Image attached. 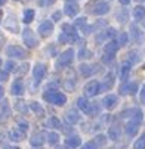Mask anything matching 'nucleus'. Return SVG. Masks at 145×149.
Segmentation results:
<instances>
[{"label": "nucleus", "mask_w": 145, "mask_h": 149, "mask_svg": "<svg viewBox=\"0 0 145 149\" xmlns=\"http://www.w3.org/2000/svg\"><path fill=\"white\" fill-rule=\"evenodd\" d=\"M24 137H25V132L19 130V129H13L9 132V139L12 142H21V140H24Z\"/></svg>", "instance_id": "obj_21"}, {"label": "nucleus", "mask_w": 145, "mask_h": 149, "mask_svg": "<svg viewBox=\"0 0 145 149\" xmlns=\"http://www.w3.org/2000/svg\"><path fill=\"white\" fill-rule=\"evenodd\" d=\"M46 127L48 129H61V121L56 118V117H50L46 120Z\"/></svg>", "instance_id": "obj_28"}, {"label": "nucleus", "mask_w": 145, "mask_h": 149, "mask_svg": "<svg viewBox=\"0 0 145 149\" xmlns=\"http://www.w3.org/2000/svg\"><path fill=\"white\" fill-rule=\"evenodd\" d=\"M36 149H37V148H36ZM39 149H41V148H39Z\"/></svg>", "instance_id": "obj_60"}, {"label": "nucleus", "mask_w": 145, "mask_h": 149, "mask_svg": "<svg viewBox=\"0 0 145 149\" xmlns=\"http://www.w3.org/2000/svg\"><path fill=\"white\" fill-rule=\"evenodd\" d=\"M56 149H65V148H56Z\"/></svg>", "instance_id": "obj_59"}, {"label": "nucleus", "mask_w": 145, "mask_h": 149, "mask_svg": "<svg viewBox=\"0 0 145 149\" xmlns=\"http://www.w3.org/2000/svg\"><path fill=\"white\" fill-rule=\"evenodd\" d=\"M139 125H141V123H138V121H135V120H130V121L126 124V134H127L129 137H133V136L138 133V130H139Z\"/></svg>", "instance_id": "obj_12"}, {"label": "nucleus", "mask_w": 145, "mask_h": 149, "mask_svg": "<svg viewBox=\"0 0 145 149\" xmlns=\"http://www.w3.org/2000/svg\"><path fill=\"white\" fill-rule=\"evenodd\" d=\"M53 2H55V0H41L40 5H52Z\"/></svg>", "instance_id": "obj_52"}, {"label": "nucleus", "mask_w": 145, "mask_h": 149, "mask_svg": "<svg viewBox=\"0 0 145 149\" xmlns=\"http://www.w3.org/2000/svg\"><path fill=\"white\" fill-rule=\"evenodd\" d=\"M95 142H96V145L98 146H104L107 143V136H104V134H98L96 136V139H95Z\"/></svg>", "instance_id": "obj_37"}, {"label": "nucleus", "mask_w": 145, "mask_h": 149, "mask_svg": "<svg viewBox=\"0 0 145 149\" xmlns=\"http://www.w3.org/2000/svg\"><path fill=\"white\" fill-rule=\"evenodd\" d=\"M3 95H5V90H3V87H2V86H0V99L3 97Z\"/></svg>", "instance_id": "obj_53"}, {"label": "nucleus", "mask_w": 145, "mask_h": 149, "mask_svg": "<svg viewBox=\"0 0 145 149\" xmlns=\"http://www.w3.org/2000/svg\"><path fill=\"white\" fill-rule=\"evenodd\" d=\"M5 149H19V148H15V146H6Z\"/></svg>", "instance_id": "obj_55"}, {"label": "nucleus", "mask_w": 145, "mask_h": 149, "mask_svg": "<svg viewBox=\"0 0 145 149\" xmlns=\"http://www.w3.org/2000/svg\"><path fill=\"white\" fill-rule=\"evenodd\" d=\"M52 31H53V22H50V21H45L39 25V33L41 37H49Z\"/></svg>", "instance_id": "obj_8"}, {"label": "nucleus", "mask_w": 145, "mask_h": 149, "mask_svg": "<svg viewBox=\"0 0 145 149\" xmlns=\"http://www.w3.org/2000/svg\"><path fill=\"white\" fill-rule=\"evenodd\" d=\"M45 142H46V139L43 137V134H41V133H34L31 136V139H30V143L34 148H41Z\"/></svg>", "instance_id": "obj_18"}, {"label": "nucleus", "mask_w": 145, "mask_h": 149, "mask_svg": "<svg viewBox=\"0 0 145 149\" xmlns=\"http://www.w3.org/2000/svg\"><path fill=\"white\" fill-rule=\"evenodd\" d=\"M114 75L110 72V74H107L105 75V80H104V83H101V92H104V90H110L113 86H114Z\"/></svg>", "instance_id": "obj_22"}, {"label": "nucleus", "mask_w": 145, "mask_h": 149, "mask_svg": "<svg viewBox=\"0 0 145 149\" xmlns=\"http://www.w3.org/2000/svg\"><path fill=\"white\" fill-rule=\"evenodd\" d=\"M78 71L81 75H85V77H89L93 74V65H88V63H81V65L78 67Z\"/></svg>", "instance_id": "obj_26"}, {"label": "nucleus", "mask_w": 145, "mask_h": 149, "mask_svg": "<svg viewBox=\"0 0 145 149\" xmlns=\"http://www.w3.org/2000/svg\"><path fill=\"white\" fill-rule=\"evenodd\" d=\"M34 10L33 9H27V10H24V22L25 24H30V22H33V19H34Z\"/></svg>", "instance_id": "obj_32"}, {"label": "nucleus", "mask_w": 145, "mask_h": 149, "mask_svg": "<svg viewBox=\"0 0 145 149\" xmlns=\"http://www.w3.org/2000/svg\"><path fill=\"white\" fill-rule=\"evenodd\" d=\"M11 117V108L6 100H3V103L0 105V120H8Z\"/></svg>", "instance_id": "obj_24"}, {"label": "nucleus", "mask_w": 145, "mask_h": 149, "mask_svg": "<svg viewBox=\"0 0 145 149\" xmlns=\"http://www.w3.org/2000/svg\"><path fill=\"white\" fill-rule=\"evenodd\" d=\"M133 149H145V134H142L133 145Z\"/></svg>", "instance_id": "obj_34"}, {"label": "nucleus", "mask_w": 145, "mask_h": 149, "mask_svg": "<svg viewBox=\"0 0 145 149\" xmlns=\"http://www.w3.org/2000/svg\"><path fill=\"white\" fill-rule=\"evenodd\" d=\"M113 59H114V55H113V53H105V55L102 56V62H104V63H108V62H111Z\"/></svg>", "instance_id": "obj_43"}, {"label": "nucleus", "mask_w": 145, "mask_h": 149, "mask_svg": "<svg viewBox=\"0 0 145 149\" xmlns=\"http://www.w3.org/2000/svg\"><path fill=\"white\" fill-rule=\"evenodd\" d=\"M5 80H8V71L0 70V81H5Z\"/></svg>", "instance_id": "obj_50"}, {"label": "nucleus", "mask_w": 145, "mask_h": 149, "mask_svg": "<svg viewBox=\"0 0 145 149\" xmlns=\"http://www.w3.org/2000/svg\"><path fill=\"white\" fill-rule=\"evenodd\" d=\"M116 34H117V33H116V30H114V28H108V30L105 31V37H107V38H108V37H110V38H113Z\"/></svg>", "instance_id": "obj_45"}, {"label": "nucleus", "mask_w": 145, "mask_h": 149, "mask_svg": "<svg viewBox=\"0 0 145 149\" xmlns=\"http://www.w3.org/2000/svg\"><path fill=\"white\" fill-rule=\"evenodd\" d=\"M24 84H22V80H15L12 83V87H11V93L15 95V96H21V95H24Z\"/></svg>", "instance_id": "obj_13"}, {"label": "nucleus", "mask_w": 145, "mask_h": 149, "mask_svg": "<svg viewBox=\"0 0 145 149\" xmlns=\"http://www.w3.org/2000/svg\"><path fill=\"white\" fill-rule=\"evenodd\" d=\"M80 146H81V139L78 136L74 134V136H68L65 139V148H68V149H77Z\"/></svg>", "instance_id": "obj_11"}, {"label": "nucleus", "mask_w": 145, "mask_h": 149, "mask_svg": "<svg viewBox=\"0 0 145 149\" xmlns=\"http://www.w3.org/2000/svg\"><path fill=\"white\" fill-rule=\"evenodd\" d=\"M127 40H129V36L126 33H120V36H118V45L120 46L127 45Z\"/></svg>", "instance_id": "obj_36"}, {"label": "nucleus", "mask_w": 145, "mask_h": 149, "mask_svg": "<svg viewBox=\"0 0 145 149\" xmlns=\"http://www.w3.org/2000/svg\"><path fill=\"white\" fill-rule=\"evenodd\" d=\"M22 40H24L25 46L30 47V49H34V47H37V45H39V40H37V37L34 36V31L30 30V28H25V30L22 31Z\"/></svg>", "instance_id": "obj_4"}, {"label": "nucleus", "mask_w": 145, "mask_h": 149, "mask_svg": "<svg viewBox=\"0 0 145 149\" xmlns=\"http://www.w3.org/2000/svg\"><path fill=\"white\" fill-rule=\"evenodd\" d=\"M15 109L19 111L21 114H27V112H28V106L25 105V102L19 100V102H16V105H15Z\"/></svg>", "instance_id": "obj_33"}, {"label": "nucleus", "mask_w": 145, "mask_h": 149, "mask_svg": "<svg viewBox=\"0 0 145 149\" xmlns=\"http://www.w3.org/2000/svg\"><path fill=\"white\" fill-rule=\"evenodd\" d=\"M65 13L68 15V16H77V13H78V10H80V6L76 3V2H71V0H67L65 2Z\"/></svg>", "instance_id": "obj_10"}, {"label": "nucleus", "mask_w": 145, "mask_h": 149, "mask_svg": "<svg viewBox=\"0 0 145 149\" xmlns=\"http://www.w3.org/2000/svg\"><path fill=\"white\" fill-rule=\"evenodd\" d=\"M110 118H111V117H110V114H105V115H104V117L101 118V124H99V127L105 125V124H107V123L110 121Z\"/></svg>", "instance_id": "obj_44"}, {"label": "nucleus", "mask_w": 145, "mask_h": 149, "mask_svg": "<svg viewBox=\"0 0 145 149\" xmlns=\"http://www.w3.org/2000/svg\"><path fill=\"white\" fill-rule=\"evenodd\" d=\"M81 149H98V145H96V142H86L81 146Z\"/></svg>", "instance_id": "obj_41"}, {"label": "nucleus", "mask_w": 145, "mask_h": 149, "mask_svg": "<svg viewBox=\"0 0 145 149\" xmlns=\"http://www.w3.org/2000/svg\"><path fill=\"white\" fill-rule=\"evenodd\" d=\"M138 92V84L136 83H129L120 87V95H135Z\"/></svg>", "instance_id": "obj_15"}, {"label": "nucleus", "mask_w": 145, "mask_h": 149, "mask_svg": "<svg viewBox=\"0 0 145 149\" xmlns=\"http://www.w3.org/2000/svg\"><path fill=\"white\" fill-rule=\"evenodd\" d=\"M77 40H78V34L76 31V27L70 24H62V34L59 36L61 43H71V41H77Z\"/></svg>", "instance_id": "obj_2"}, {"label": "nucleus", "mask_w": 145, "mask_h": 149, "mask_svg": "<svg viewBox=\"0 0 145 149\" xmlns=\"http://www.w3.org/2000/svg\"><path fill=\"white\" fill-rule=\"evenodd\" d=\"M78 58L80 59H89V58H92V52L88 50V49H81L78 52Z\"/></svg>", "instance_id": "obj_35"}, {"label": "nucleus", "mask_w": 145, "mask_h": 149, "mask_svg": "<svg viewBox=\"0 0 145 149\" xmlns=\"http://www.w3.org/2000/svg\"><path fill=\"white\" fill-rule=\"evenodd\" d=\"M6 55L9 58H18V59H22L25 56V50L19 46H8L6 47Z\"/></svg>", "instance_id": "obj_6"}, {"label": "nucleus", "mask_w": 145, "mask_h": 149, "mask_svg": "<svg viewBox=\"0 0 145 149\" xmlns=\"http://www.w3.org/2000/svg\"><path fill=\"white\" fill-rule=\"evenodd\" d=\"M43 99L49 103H53V105H58V106H62L65 105L67 102V96L64 93H61L58 90H53V89H48L45 93H43Z\"/></svg>", "instance_id": "obj_1"}, {"label": "nucleus", "mask_w": 145, "mask_h": 149, "mask_svg": "<svg viewBox=\"0 0 145 149\" xmlns=\"http://www.w3.org/2000/svg\"><path fill=\"white\" fill-rule=\"evenodd\" d=\"M61 18H62V12H61V10L53 12V15H52V19H53V21H61Z\"/></svg>", "instance_id": "obj_46"}, {"label": "nucleus", "mask_w": 145, "mask_h": 149, "mask_svg": "<svg viewBox=\"0 0 145 149\" xmlns=\"http://www.w3.org/2000/svg\"><path fill=\"white\" fill-rule=\"evenodd\" d=\"M6 3V0H0V6H2V5H5Z\"/></svg>", "instance_id": "obj_56"}, {"label": "nucleus", "mask_w": 145, "mask_h": 149, "mask_svg": "<svg viewBox=\"0 0 145 149\" xmlns=\"http://www.w3.org/2000/svg\"><path fill=\"white\" fill-rule=\"evenodd\" d=\"M139 99H141V102H142V103H145V84H144V86H142V89H141Z\"/></svg>", "instance_id": "obj_47"}, {"label": "nucleus", "mask_w": 145, "mask_h": 149, "mask_svg": "<svg viewBox=\"0 0 145 149\" xmlns=\"http://www.w3.org/2000/svg\"><path fill=\"white\" fill-rule=\"evenodd\" d=\"M33 75H34L36 83L41 81L45 78V75H46V65H43V63H36L34 70H33Z\"/></svg>", "instance_id": "obj_7"}, {"label": "nucleus", "mask_w": 145, "mask_h": 149, "mask_svg": "<svg viewBox=\"0 0 145 149\" xmlns=\"http://www.w3.org/2000/svg\"><path fill=\"white\" fill-rule=\"evenodd\" d=\"M77 105H78V109H80L81 112H85V114L90 115V108H92V105H90V102H89L86 97H78Z\"/></svg>", "instance_id": "obj_14"}, {"label": "nucleus", "mask_w": 145, "mask_h": 149, "mask_svg": "<svg viewBox=\"0 0 145 149\" xmlns=\"http://www.w3.org/2000/svg\"><path fill=\"white\" fill-rule=\"evenodd\" d=\"M16 123H18V129H19V130H22V132H27V130H28V123H27V121H24V120H16Z\"/></svg>", "instance_id": "obj_38"}, {"label": "nucleus", "mask_w": 145, "mask_h": 149, "mask_svg": "<svg viewBox=\"0 0 145 149\" xmlns=\"http://www.w3.org/2000/svg\"><path fill=\"white\" fill-rule=\"evenodd\" d=\"M130 62H124L123 65L120 67V80H126L127 77H129V72H130Z\"/></svg>", "instance_id": "obj_25"}, {"label": "nucleus", "mask_w": 145, "mask_h": 149, "mask_svg": "<svg viewBox=\"0 0 145 149\" xmlns=\"http://www.w3.org/2000/svg\"><path fill=\"white\" fill-rule=\"evenodd\" d=\"M73 59H74V50L73 49H67L65 52H62L61 56L58 58L56 67L58 68H65V67H68L70 63L73 62Z\"/></svg>", "instance_id": "obj_3"}, {"label": "nucleus", "mask_w": 145, "mask_h": 149, "mask_svg": "<svg viewBox=\"0 0 145 149\" xmlns=\"http://www.w3.org/2000/svg\"><path fill=\"white\" fill-rule=\"evenodd\" d=\"M76 86V81H67L65 83V87L70 90V92H73V87Z\"/></svg>", "instance_id": "obj_48"}, {"label": "nucleus", "mask_w": 145, "mask_h": 149, "mask_svg": "<svg viewBox=\"0 0 145 149\" xmlns=\"http://www.w3.org/2000/svg\"><path fill=\"white\" fill-rule=\"evenodd\" d=\"M46 137H48L46 140L49 142V145H56V143L59 142V134H58L56 132H49Z\"/></svg>", "instance_id": "obj_31"}, {"label": "nucleus", "mask_w": 145, "mask_h": 149, "mask_svg": "<svg viewBox=\"0 0 145 149\" xmlns=\"http://www.w3.org/2000/svg\"><path fill=\"white\" fill-rule=\"evenodd\" d=\"M139 2H141V0H139Z\"/></svg>", "instance_id": "obj_61"}, {"label": "nucleus", "mask_w": 145, "mask_h": 149, "mask_svg": "<svg viewBox=\"0 0 145 149\" xmlns=\"http://www.w3.org/2000/svg\"><path fill=\"white\" fill-rule=\"evenodd\" d=\"M130 31H132V40L135 41V43L141 45L142 41H144V33H142L136 25H132V27H130Z\"/></svg>", "instance_id": "obj_19"}, {"label": "nucleus", "mask_w": 145, "mask_h": 149, "mask_svg": "<svg viewBox=\"0 0 145 149\" xmlns=\"http://www.w3.org/2000/svg\"><path fill=\"white\" fill-rule=\"evenodd\" d=\"M65 121H67L68 124L74 125V124H77V123L80 121V114H78L77 111H74V109H70V111H67V114H65Z\"/></svg>", "instance_id": "obj_16"}, {"label": "nucleus", "mask_w": 145, "mask_h": 149, "mask_svg": "<svg viewBox=\"0 0 145 149\" xmlns=\"http://www.w3.org/2000/svg\"><path fill=\"white\" fill-rule=\"evenodd\" d=\"M98 93H101V83L93 80V81H89L86 86H85V96L86 97H92V96H96Z\"/></svg>", "instance_id": "obj_5"}, {"label": "nucleus", "mask_w": 145, "mask_h": 149, "mask_svg": "<svg viewBox=\"0 0 145 149\" xmlns=\"http://www.w3.org/2000/svg\"><path fill=\"white\" fill-rule=\"evenodd\" d=\"M28 67H30L28 63H22V65H21V68H19V72H21V74L27 72V71H28Z\"/></svg>", "instance_id": "obj_49"}, {"label": "nucleus", "mask_w": 145, "mask_h": 149, "mask_svg": "<svg viewBox=\"0 0 145 149\" xmlns=\"http://www.w3.org/2000/svg\"><path fill=\"white\" fill-rule=\"evenodd\" d=\"M0 68H2V59H0Z\"/></svg>", "instance_id": "obj_58"}, {"label": "nucleus", "mask_w": 145, "mask_h": 149, "mask_svg": "<svg viewBox=\"0 0 145 149\" xmlns=\"http://www.w3.org/2000/svg\"><path fill=\"white\" fill-rule=\"evenodd\" d=\"M5 67H6V68H5V71L11 72V71H13V70H15V67H16V65H15V63H13L12 61H8V62L5 63Z\"/></svg>", "instance_id": "obj_42"}, {"label": "nucleus", "mask_w": 145, "mask_h": 149, "mask_svg": "<svg viewBox=\"0 0 145 149\" xmlns=\"http://www.w3.org/2000/svg\"><path fill=\"white\" fill-rule=\"evenodd\" d=\"M2 16H3V12H2V10H0V21H2Z\"/></svg>", "instance_id": "obj_57"}, {"label": "nucleus", "mask_w": 145, "mask_h": 149, "mask_svg": "<svg viewBox=\"0 0 145 149\" xmlns=\"http://www.w3.org/2000/svg\"><path fill=\"white\" fill-rule=\"evenodd\" d=\"M139 55H138V52H130L129 53V62H132V63H136V62H139Z\"/></svg>", "instance_id": "obj_39"}, {"label": "nucleus", "mask_w": 145, "mask_h": 149, "mask_svg": "<svg viewBox=\"0 0 145 149\" xmlns=\"http://www.w3.org/2000/svg\"><path fill=\"white\" fill-rule=\"evenodd\" d=\"M118 47H120L118 41L111 40V41H108V43L104 46V52H105V53H113V55H116V52L118 50Z\"/></svg>", "instance_id": "obj_23"}, {"label": "nucleus", "mask_w": 145, "mask_h": 149, "mask_svg": "<svg viewBox=\"0 0 145 149\" xmlns=\"http://www.w3.org/2000/svg\"><path fill=\"white\" fill-rule=\"evenodd\" d=\"M133 18L138 19V21H141V19L145 18V8H144L142 5H138V6L133 9Z\"/></svg>", "instance_id": "obj_29"}, {"label": "nucleus", "mask_w": 145, "mask_h": 149, "mask_svg": "<svg viewBox=\"0 0 145 149\" xmlns=\"http://www.w3.org/2000/svg\"><path fill=\"white\" fill-rule=\"evenodd\" d=\"M117 18H118V19H117L118 22H124V21H126V13H124V12H123L121 15L118 13V16H117Z\"/></svg>", "instance_id": "obj_51"}, {"label": "nucleus", "mask_w": 145, "mask_h": 149, "mask_svg": "<svg viewBox=\"0 0 145 149\" xmlns=\"http://www.w3.org/2000/svg\"><path fill=\"white\" fill-rule=\"evenodd\" d=\"M117 102H118V99H117L116 95H107L105 97L102 99V105L105 106L108 111H111V109L116 108V106H117Z\"/></svg>", "instance_id": "obj_9"}, {"label": "nucleus", "mask_w": 145, "mask_h": 149, "mask_svg": "<svg viewBox=\"0 0 145 149\" xmlns=\"http://www.w3.org/2000/svg\"><path fill=\"white\" fill-rule=\"evenodd\" d=\"M30 109H31V111H33L34 114L40 115V117L45 114V109H43V106H41V105H40L39 102H31V103H30Z\"/></svg>", "instance_id": "obj_30"}, {"label": "nucleus", "mask_w": 145, "mask_h": 149, "mask_svg": "<svg viewBox=\"0 0 145 149\" xmlns=\"http://www.w3.org/2000/svg\"><path fill=\"white\" fill-rule=\"evenodd\" d=\"M118 2H120L121 5H127V3L130 2V0H118Z\"/></svg>", "instance_id": "obj_54"}, {"label": "nucleus", "mask_w": 145, "mask_h": 149, "mask_svg": "<svg viewBox=\"0 0 145 149\" xmlns=\"http://www.w3.org/2000/svg\"><path fill=\"white\" fill-rule=\"evenodd\" d=\"M108 10H110L108 3L99 2V3H96V6L92 9V13H93V15H105V13H108Z\"/></svg>", "instance_id": "obj_17"}, {"label": "nucleus", "mask_w": 145, "mask_h": 149, "mask_svg": "<svg viewBox=\"0 0 145 149\" xmlns=\"http://www.w3.org/2000/svg\"><path fill=\"white\" fill-rule=\"evenodd\" d=\"M5 27L11 31V33H19V25L16 24V21H15V18H9L8 21H6V24H5Z\"/></svg>", "instance_id": "obj_27"}, {"label": "nucleus", "mask_w": 145, "mask_h": 149, "mask_svg": "<svg viewBox=\"0 0 145 149\" xmlns=\"http://www.w3.org/2000/svg\"><path fill=\"white\" fill-rule=\"evenodd\" d=\"M108 139L110 140H113V142H116V140H118L120 139V136H121V130H120V127L118 125H111L110 129H108Z\"/></svg>", "instance_id": "obj_20"}, {"label": "nucleus", "mask_w": 145, "mask_h": 149, "mask_svg": "<svg viewBox=\"0 0 145 149\" xmlns=\"http://www.w3.org/2000/svg\"><path fill=\"white\" fill-rule=\"evenodd\" d=\"M86 22H88L86 18H85V16H80V18L76 19V22H74V24H76V27H85Z\"/></svg>", "instance_id": "obj_40"}]
</instances>
